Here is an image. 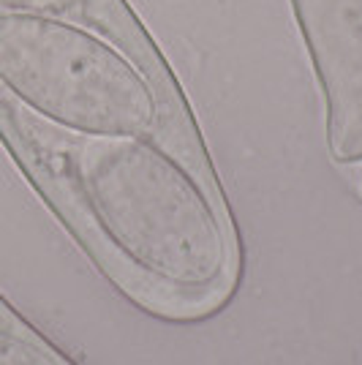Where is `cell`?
<instances>
[{
	"mask_svg": "<svg viewBox=\"0 0 362 365\" xmlns=\"http://www.w3.org/2000/svg\"><path fill=\"white\" fill-rule=\"evenodd\" d=\"M76 185L98 232L136 270L182 289L215 284L229 262L221 218L197 178L145 137L90 139Z\"/></svg>",
	"mask_w": 362,
	"mask_h": 365,
	"instance_id": "obj_1",
	"label": "cell"
},
{
	"mask_svg": "<svg viewBox=\"0 0 362 365\" xmlns=\"http://www.w3.org/2000/svg\"><path fill=\"white\" fill-rule=\"evenodd\" d=\"M0 85L90 139L142 137L158 118L155 93L134 63L58 14H0Z\"/></svg>",
	"mask_w": 362,
	"mask_h": 365,
	"instance_id": "obj_2",
	"label": "cell"
},
{
	"mask_svg": "<svg viewBox=\"0 0 362 365\" xmlns=\"http://www.w3.org/2000/svg\"><path fill=\"white\" fill-rule=\"evenodd\" d=\"M82 0H0L11 11H36V14H63L76 9Z\"/></svg>",
	"mask_w": 362,
	"mask_h": 365,
	"instance_id": "obj_3",
	"label": "cell"
}]
</instances>
